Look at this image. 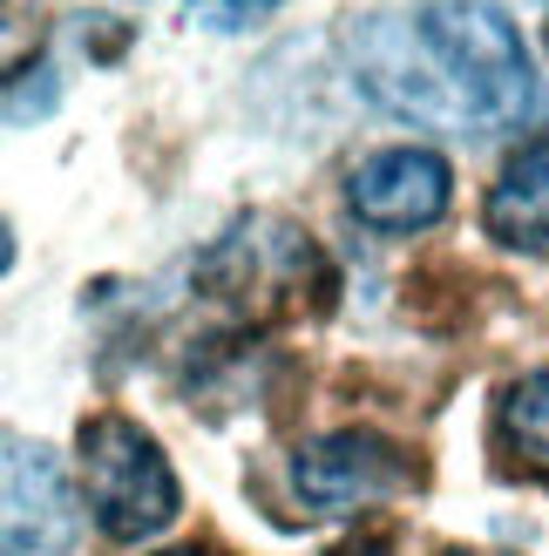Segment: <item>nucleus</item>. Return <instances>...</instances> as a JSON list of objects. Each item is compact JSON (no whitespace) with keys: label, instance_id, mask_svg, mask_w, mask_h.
<instances>
[{"label":"nucleus","instance_id":"7ed1b4c3","mask_svg":"<svg viewBox=\"0 0 549 556\" xmlns=\"http://www.w3.org/2000/svg\"><path fill=\"white\" fill-rule=\"evenodd\" d=\"M197 278H204L210 299L238 305V313H306V305L319 313V305L333 299V286H340L333 258L319 252V238L298 231L279 211L238 217V225L204 252Z\"/></svg>","mask_w":549,"mask_h":556},{"label":"nucleus","instance_id":"423d86ee","mask_svg":"<svg viewBox=\"0 0 549 556\" xmlns=\"http://www.w3.org/2000/svg\"><path fill=\"white\" fill-rule=\"evenodd\" d=\"M346 204H353V217H360L367 231L414 238V231L448 217L455 170H448V156L427 150V143H394V150H373L367 163H353Z\"/></svg>","mask_w":549,"mask_h":556},{"label":"nucleus","instance_id":"1a4fd4ad","mask_svg":"<svg viewBox=\"0 0 549 556\" xmlns=\"http://www.w3.org/2000/svg\"><path fill=\"white\" fill-rule=\"evenodd\" d=\"M271 8H279V0H183V14L197 27H210V35H238V27L265 21Z\"/></svg>","mask_w":549,"mask_h":556},{"label":"nucleus","instance_id":"f257e3e1","mask_svg":"<svg viewBox=\"0 0 549 556\" xmlns=\"http://www.w3.org/2000/svg\"><path fill=\"white\" fill-rule=\"evenodd\" d=\"M414 41L448 89V109L482 129H523L542 109V81L515 21L496 0H421Z\"/></svg>","mask_w":549,"mask_h":556},{"label":"nucleus","instance_id":"20e7f679","mask_svg":"<svg viewBox=\"0 0 549 556\" xmlns=\"http://www.w3.org/2000/svg\"><path fill=\"white\" fill-rule=\"evenodd\" d=\"M285 476L306 516H360V509L394 503L400 489H414V462H407L400 441L373 428H333V434L298 441Z\"/></svg>","mask_w":549,"mask_h":556},{"label":"nucleus","instance_id":"39448f33","mask_svg":"<svg viewBox=\"0 0 549 556\" xmlns=\"http://www.w3.org/2000/svg\"><path fill=\"white\" fill-rule=\"evenodd\" d=\"M81 495L68 462L35 434L0 428V556H75Z\"/></svg>","mask_w":549,"mask_h":556},{"label":"nucleus","instance_id":"f03ea898","mask_svg":"<svg viewBox=\"0 0 549 556\" xmlns=\"http://www.w3.org/2000/svg\"><path fill=\"white\" fill-rule=\"evenodd\" d=\"M75 455H81V509L95 516V530L108 543H150L177 522L183 482L143 421L89 414L75 434Z\"/></svg>","mask_w":549,"mask_h":556},{"label":"nucleus","instance_id":"9b49d317","mask_svg":"<svg viewBox=\"0 0 549 556\" xmlns=\"http://www.w3.org/2000/svg\"><path fill=\"white\" fill-rule=\"evenodd\" d=\"M448 556H502V549H448Z\"/></svg>","mask_w":549,"mask_h":556},{"label":"nucleus","instance_id":"f8f14e48","mask_svg":"<svg viewBox=\"0 0 549 556\" xmlns=\"http://www.w3.org/2000/svg\"><path fill=\"white\" fill-rule=\"evenodd\" d=\"M156 556H197V549H156Z\"/></svg>","mask_w":549,"mask_h":556},{"label":"nucleus","instance_id":"9d476101","mask_svg":"<svg viewBox=\"0 0 549 556\" xmlns=\"http://www.w3.org/2000/svg\"><path fill=\"white\" fill-rule=\"evenodd\" d=\"M8 265H14V231L0 225V278H8Z\"/></svg>","mask_w":549,"mask_h":556},{"label":"nucleus","instance_id":"6e6552de","mask_svg":"<svg viewBox=\"0 0 549 556\" xmlns=\"http://www.w3.org/2000/svg\"><path fill=\"white\" fill-rule=\"evenodd\" d=\"M502 441L509 455H523L529 476L549 482V367L502 387Z\"/></svg>","mask_w":549,"mask_h":556},{"label":"nucleus","instance_id":"0eeeda50","mask_svg":"<svg viewBox=\"0 0 549 556\" xmlns=\"http://www.w3.org/2000/svg\"><path fill=\"white\" fill-rule=\"evenodd\" d=\"M482 231L502 252L549 258V136H529L496 170V184L482 198Z\"/></svg>","mask_w":549,"mask_h":556}]
</instances>
